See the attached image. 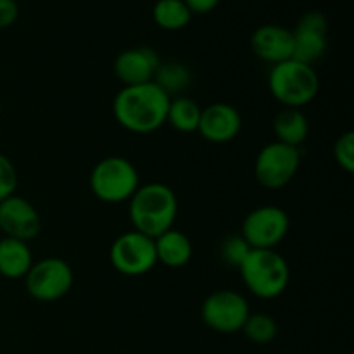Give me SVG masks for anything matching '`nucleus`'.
<instances>
[{
	"mask_svg": "<svg viewBox=\"0 0 354 354\" xmlns=\"http://www.w3.org/2000/svg\"><path fill=\"white\" fill-rule=\"evenodd\" d=\"M169 97L156 83L123 86L113 100L114 120L137 135L158 131L166 124Z\"/></svg>",
	"mask_w": 354,
	"mask_h": 354,
	"instance_id": "obj_1",
	"label": "nucleus"
},
{
	"mask_svg": "<svg viewBox=\"0 0 354 354\" xmlns=\"http://www.w3.org/2000/svg\"><path fill=\"white\" fill-rule=\"evenodd\" d=\"M128 216L133 230L156 239L175 227L178 199L171 187L161 182L140 185L128 201Z\"/></svg>",
	"mask_w": 354,
	"mask_h": 354,
	"instance_id": "obj_2",
	"label": "nucleus"
},
{
	"mask_svg": "<svg viewBox=\"0 0 354 354\" xmlns=\"http://www.w3.org/2000/svg\"><path fill=\"white\" fill-rule=\"evenodd\" d=\"M239 273L249 292L259 299H277L290 282L289 263L275 249H251Z\"/></svg>",
	"mask_w": 354,
	"mask_h": 354,
	"instance_id": "obj_3",
	"label": "nucleus"
},
{
	"mask_svg": "<svg viewBox=\"0 0 354 354\" xmlns=\"http://www.w3.org/2000/svg\"><path fill=\"white\" fill-rule=\"evenodd\" d=\"M268 86L277 102L290 109H301L313 102L320 90V78L313 66L289 59L272 66Z\"/></svg>",
	"mask_w": 354,
	"mask_h": 354,
	"instance_id": "obj_4",
	"label": "nucleus"
},
{
	"mask_svg": "<svg viewBox=\"0 0 354 354\" xmlns=\"http://www.w3.org/2000/svg\"><path fill=\"white\" fill-rule=\"evenodd\" d=\"M140 187V176L133 162L121 156L100 159L90 173V189L99 201L107 204L128 203Z\"/></svg>",
	"mask_w": 354,
	"mask_h": 354,
	"instance_id": "obj_5",
	"label": "nucleus"
},
{
	"mask_svg": "<svg viewBox=\"0 0 354 354\" xmlns=\"http://www.w3.org/2000/svg\"><path fill=\"white\" fill-rule=\"evenodd\" d=\"M26 290L35 301L54 303L62 299L75 283V273L69 263L62 258L38 259L33 261L30 272L24 277Z\"/></svg>",
	"mask_w": 354,
	"mask_h": 354,
	"instance_id": "obj_6",
	"label": "nucleus"
},
{
	"mask_svg": "<svg viewBox=\"0 0 354 354\" xmlns=\"http://www.w3.org/2000/svg\"><path fill=\"white\" fill-rule=\"evenodd\" d=\"M301 166V152L297 147L270 142L258 152L254 161V176L265 189L279 190L289 185Z\"/></svg>",
	"mask_w": 354,
	"mask_h": 354,
	"instance_id": "obj_7",
	"label": "nucleus"
},
{
	"mask_svg": "<svg viewBox=\"0 0 354 354\" xmlns=\"http://www.w3.org/2000/svg\"><path fill=\"white\" fill-rule=\"evenodd\" d=\"M251 308L248 299L237 290L220 289L204 299L201 317L206 327L218 334H237L248 320Z\"/></svg>",
	"mask_w": 354,
	"mask_h": 354,
	"instance_id": "obj_8",
	"label": "nucleus"
},
{
	"mask_svg": "<svg viewBox=\"0 0 354 354\" xmlns=\"http://www.w3.org/2000/svg\"><path fill=\"white\" fill-rule=\"evenodd\" d=\"M111 265L124 277H140L158 265L154 239L130 230L116 237L109 249Z\"/></svg>",
	"mask_w": 354,
	"mask_h": 354,
	"instance_id": "obj_9",
	"label": "nucleus"
},
{
	"mask_svg": "<svg viewBox=\"0 0 354 354\" xmlns=\"http://www.w3.org/2000/svg\"><path fill=\"white\" fill-rule=\"evenodd\" d=\"M290 218L286 209L272 204L254 207L242 221L241 235L251 249H275L287 237Z\"/></svg>",
	"mask_w": 354,
	"mask_h": 354,
	"instance_id": "obj_10",
	"label": "nucleus"
},
{
	"mask_svg": "<svg viewBox=\"0 0 354 354\" xmlns=\"http://www.w3.org/2000/svg\"><path fill=\"white\" fill-rule=\"evenodd\" d=\"M327 17L318 10L303 14L292 30L294 54L292 59L313 66L327 52Z\"/></svg>",
	"mask_w": 354,
	"mask_h": 354,
	"instance_id": "obj_11",
	"label": "nucleus"
},
{
	"mask_svg": "<svg viewBox=\"0 0 354 354\" xmlns=\"http://www.w3.org/2000/svg\"><path fill=\"white\" fill-rule=\"evenodd\" d=\"M40 214L30 201L16 194L0 201V230L3 237L30 242L40 234Z\"/></svg>",
	"mask_w": 354,
	"mask_h": 354,
	"instance_id": "obj_12",
	"label": "nucleus"
},
{
	"mask_svg": "<svg viewBox=\"0 0 354 354\" xmlns=\"http://www.w3.org/2000/svg\"><path fill=\"white\" fill-rule=\"evenodd\" d=\"M242 130V116L237 107L227 102L209 104L201 113L197 133L211 144H228Z\"/></svg>",
	"mask_w": 354,
	"mask_h": 354,
	"instance_id": "obj_13",
	"label": "nucleus"
},
{
	"mask_svg": "<svg viewBox=\"0 0 354 354\" xmlns=\"http://www.w3.org/2000/svg\"><path fill=\"white\" fill-rule=\"evenodd\" d=\"M159 64H161V59L154 48L133 47L118 54L113 69L123 86H133L151 83Z\"/></svg>",
	"mask_w": 354,
	"mask_h": 354,
	"instance_id": "obj_14",
	"label": "nucleus"
},
{
	"mask_svg": "<svg viewBox=\"0 0 354 354\" xmlns=\"http://www.w3.org/2000/svg\"><path fill=\"white\" fill-rule=\"evenodd\" d=\"M251 48L256 57L272 66L289 61L294 54L292 30L280 24H263L252 33Z\"/></svg>",
	"mask_w": 354,
	"mask_h": 354,
	"instance_id": "obj_15",
	"label": "nucleus"
},
{
	"mask_svg": "<svg viewBox=\"0 0 354 354\" xmlns=\"http://www.w3.org/2000/svg\"><path fill=\"white\" fill-rule=\"evenodd\" d=\"M154 245L158 263L168 266V268H183L192 259V241L189 239V235L176 230L175 227L156 237Z\"/></svg>",
	"mask_w": 354,
	"mask_h": 354,
	"instance_id": "obj_16",
	"label": "nucleus"
},
{
	"mask_svg": "<svg viewBox=\"0 0 354 354\" xmlns=\"http://www.w3.org/2000/svg\"><path fill=\"white\" fill-rule=\"evenodd\" d=\"M31 265H33V254L28 242L12 237L0 239V275L3 279H24Z\"/></svg>",
	"mask_w": 354,
	"mask_h": 354,
	"instance_id": "obj_17",
	"label": "nucleus"
},
{
	"mask_svg": "<svg viewBox=\"0 0 354 354\" xmlns=\"http://www.w3.org/2000/svg\"><path fill=\"white\" fill-rule=\"evenodd\" d=\"M273 133L277 142L299 149L310 135V121L301 109L283 107L273 120Z\"/></svg>",
	"mask_w": 354,
	"mask_h": 354,
	"instance_id": "obj_18",
	"label": "nucleus"
},
{
	"mask_svg": "<svg viewBox=\"0 0 354 354\" xmlns=\"http://www.w3.org/2000/svg\"><path fill=\"white\" fill-rule=\"evenodd\" d=\"M203 107L190 97L178 95L169 100L166 123L180 133H194L199 128Z\"/></svg>",
	"mask_w": 354,
	"mask_h": 354,
	"instance_id": "obj_19",
	"label": "nucleus"
},
{
	"mask_svg": "<svg viewBox=\"0 0 354 354\" xmlns=\"http://www.w3.org/2000/svg\"><path fill=\"white\" fill-rule=\"evenodd\" d=\"M152 83L159 86L169 99L178 97L192 83V73L185 64L178 61H166L158 66Z\"/></svg>",
	"mask_w": 354,
	"mask_h": 354,
	"instance_id": "obj_20",
	"label": "nucleus"
},
{
	"mask_svg": "<svg viewBox=\"0 0 354 354\" xmlns=\"http://www.w3.org/2000/svg\"><path fill=\"white\" fill-rule=\"evenodd\" d=\"M152 17L162 30L176 31L190 23L192 12L183 0H158L152 7Z\"/></svg>",
	"mask_w": 354,
	"mask_h": 354,
	"instance_id": "obj_21",
	"label": "nucleus"
},
{
	"mask_svg": "<svg viewBox=\"0 0 354 354\" xmlns=\"http://www.w3.org/2000/svg\"><path fill=\"white\" fill-rule=\"evenodd\" d=\"M241 332H244L245 337L252 344L265 346L275 341L277 334H279V325H277L275 318L272 315L258 311V313H249Z\"/></svg>",
	"mask_w": 354,
	"mask_h": 354,
	"instance_id": "obj_22",
	"label": "nucleus"
},
{
	"mask_svg": "<svg viewBox=\"0 0 354 354\" xmlns=\"http://www.w3.org/2000/svg\"><path fill=\"white\" fill-rule=\"evenodd\" d=\"M251 252V245L244 241L241 234L239 235H228L223 239L220 244V258L227 266L239 270L248 254Z\"/></svg>",
	"mask_w": 354,
	"mask_h": 354,
	"instance_id": "obj_23",
	"label": "nucleus"
},
{
	"mask_svg": "<svg viewBox=\"0 0 354 354\" xmlns=\"http://www.w3.org/2000/svg\"><path fill=\"white\" fill-rule=\"evenodd\" d=\"M334 159L346 173L354 171V133L344 131L334 144Z\"/></svg>",
	"mask_w": 354,
	"mask_h": 354,
	"instance_id": "obj_24",
	"label": "nucleus"
},
{
	"mask_svg": "<svg viewBox=\"0 0 354 354\" xmlns=\"http://www.w3.org/2000/svg\"><path fill=\"white\" fill-rule=\"evenodd\" d=\"M17 189V171L6 154L0 152V201L14 196Z\"/></svg>",
	"mask_w": 354,
	"mask_h": 354,
	"instance_id": "obj_25",
	"label": "nucleus"
},
{
	"mask_svg": "<svg viewBox=\"0 0 354 354\" xmlns=\"http://www.w3.org/2000/svg\"><path fill=\"white\" fill-rule=\"evenodd\" d=\"M19 16V6L16 0H0V30L16 23Z\"/></svg>",
	"mask_w": 354,
	"mask_h": 354,
	"instance_id": "obj_26",
	"label": "nucleus"
},
{
	"mask_svg": "<svg viewBox=\"0 0 354 354\" xmlns=\"http://www.w3.org/2000/svg\"><path fill=\"white\" fill-rule=\"evenodd\" d=\"M183 2L187 3L192 14H206L211 12L220 3V0H183Z\"/></svg>",
	"mask_w": 354,
	"mask_h": 354,
	"instance_id": "obj_27",
	"label": "nucleus"
},
{
	"mask_svg": "<svg viewBox=\"0 0 354 354\" xmlns=\"http://www.w3.org/2000/svg\"><path fill=\"white\" fill-rule=\"evenodd\" d=\"M0 114H2V102H0Z\"/></svg>",
	"mask_w": 354,
	"mask_h": 354,
	"instance_id": "obj_28",
	"label": "nucleus"
}]
</instances>
